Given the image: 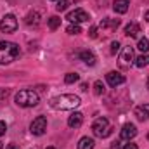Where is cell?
<instances>
[{"label":"cell","mask_w":149,"mask_h":149,"mask_svg":"<svg viewBox=\"0 0 149 149\" xmlns=\"http://www.w3.org/2000/svg\"><path fill=\"white\" fill-rule=\"evenodd\" d=\"M92 130H94V135L95 137H101V139H106L111 135V125H109V120L108 118H97L92 125Z\"/></svg>","instance_id":"cell-4"},{"label":"cell","mask_w":149,"mask_h":149,"mask_svg":"<svg viewBox=\"0 0 149 149\" xmlns=\"http://www.w3.org/2000/svg\"><path fill=\"white\" fill-rule=\"evenodd\" d=\"M137 49H139L141 52H144V54H146V52L149 50V40H148V38H146V37L141 38V40H139V43H137Z\"/></svg>","instance_id":"cell-22"},{"label":"cell","mask_w":149,"mask_h":149,"mask_svg":"<svg viewBox=\"0 0 149 149\" xmlns=\"http://www.w3.org/2000/svg\"><path fill=\"white\" fill-rule=\"evenodd\" d=\"M66 31H68L70 35H80V33H81V28H80V24H73V23H71V24L66 28Z\"/></svg>","instance_id":"cell-23"},{"label":"cell","mask_w":149,"mask_h":149,"mask_svg":"<svg viewBox=\"0 0 149 149\" xmlns=\"http://www.w3.org/2000/svg\"><path fill=\"white\" fill-rule=\"evenodd\" d=\"M14 101L21 108H33V106H37L38 102H40V97H38V94L35 90H28L26 88V90H19L16 94Z\"/></svg>","instance_id":"cell-3"},{"label":"cell","mask_w":149,"mask_h":149,"mask_svg":"<svg viewBox=\"0 0 149 149\" xmlns=\"http://www.w3.org/2000/svg\"><path fill=\"white\" fill-rule=\"evenodd\" d=\"M81 104V99L74 94H61L50 99V108L57 109V111H68V109H74Z\"/></svg>","instance_id":"cell-1"},{"label":"cell","mask_w":149,"mask_h":149,"mask_svg":"<svg viewBox=\"0 0 149 149\" xmlns=\"http://www.w3.org/2000/svg\"><path fill=\"white\" fill-rule=\"evenodd\" d=\"M106 92V88H104V83L101 81V80H97L95 83H94V94L95 95H102Z\"/></svg>","instance_id":"cell-21"},{"label":"cell","mask_w":149,"mask_h":149,"mask_svg":"<svg viewBox=\"0 0 149 149\" xmlns=\"http://www.w3.org/2000/svg\"><path fill=\"white\" fill-rule=\"evenodd\" d=\"M111 149H120V142H113Z\"/></svg>","instance_id":"cell-30"},{"label":"cell","mask_w":149,"mask_h":149,"mask_svg":"<svg viewBox=\"0 0 149 149\" xmlns=\"http://www.w3.org/2000/svg\"><path fill=\"white\" fill-rule=\"evenodd\" d=\"M66 19H68L70 23H73V24H80V23H87V21L90 19V16H88V12L83 10V9H74L71 12H68Z\"/></svg>","instance_id":"cell-7"},{"label":"cell","mask_w":149,"mask_h":149,"mask_svg":"<svg viewBox=\"0 0 149 149\" xmlns=\"http://www.w3.org/2000/svg\"><path fill=\"white\" fill-rule=\"evenodd\" d=\"M128 5H130V0H114L113 2V9L118 14H125L128 10Z\"/></svg>","instance_id":"cell-12"},{"label":"cell","mask_w":149,"mask_h":149,"mask_svg":"<svg viewBox=\"0 0 149 149\" xmlns=\"http://www.w3.org/2000/svg\"><path fill=\"white\" fill-rule=\"evenodd\" d=\"M148 139H149V134H148Z\"/></svg>","instance_id":"cell-36"},{"label":"cell","mask_w":149,"mask_h":149,"mask_svg":"<svg viewBox=\"0 0 149 149\" xmlns=\"http://www.w3.org/2000/svg\"><path fill=\"white\" fill-rule=\"evenodd\" d=\"M38 23H40V14H38L37 10H33V12H30L26 16V24L28 26H37Z\"/></svg>","instance_id":"cell-18"},{"label":"cell","mask_w":149,"mask_h":149,"mask_svg":"<svg viewBox=\"0 0 149 149\" xmlns=\"http://www.w3.org/2000/svg\"><path fill=\"white\" fill-rule=\"evenodd\" d=\"M134 113H135L137 120H141V121H146V120H149V104H148V102H144V104L137 106Z\"/></svg>","instance_id":"cell-11"},{"label":"cell","mask_w":149,"mask_h":149,"mask_svg":"<svg viewBox=\"0 0 149 149\" xmlns=\"http://www.w3.org/2000/svg\"><path fill=\"white\" fill-rule=\"evenodd\" d=\"M149 64V54H142L139 57H135V66L137 68H144Z\"/></svg>","instance_id":"cell-19"},{"label":"cell","mask_w":149,"mask_h":149,"mask_svg":"<svg viewBox=\"0 0 149 149\" xmlns=\"http://www.w3.org/2000/svg\"><path fill=\"white\" fill-rule=\"evenodd\" d=\"M121 149H137V144H132V142H130V144H125Z\"/></svg>","instance_id":"cell-29"},{"label":"cell","mask_w":149,"mask_h":149,"mask_svg":"<svg viewBox=\"0 0 149 149\" xmlns=\"http://www.w3.org/2000/svg\"><path fill=\"white\" fill-rule=\"evenodd\" d=\"M59 26H61V17H57V16L49 17V28L50 30H57Z\"/></svg>","instance_id":"cell-20"},{"label":"cell","mask_w":149,"mask_h":149,"mask_svg":"<svg viewBox=\"0 0 149 149\" xmlns=\"http://www.w3.org/2000/svg\"><path fill=\"white\" fill-rule=\"evenodd\" d=\"M135 61V54H134V49L128 45V47H123L120 57H118V64L121 70H130V66L134 64Z\"/></svg>","instance_id":"cell-5"},{"label":"cell","mask_w":149,"mask_h":149,"mask_svg":"<svg viewBox=\"0 0 149 149\" xmlns=\"http://www.w3.org/2000/svg\"><path fill=\"white\" fill-rule=\"evenodd\" d=\"M88 33H90V37H92V38H95V37H97V28H95V26H92Z\"/></svg>","instance_id":"cell-28"},{"label":"cell","mask_w":149,"mask_h":149,"mask_svg":"<svg viewBox=\"0 0 149 149\" xmlns=\"http://www.w3.org/2000/svg\"><path fill=\"white\" fill-rule=\"evenodd\" d=\"M5 149H19V148H17L16 144H9V146H7V148H5Z\"/></svg>","instance_id":"cell-31"},{"label":"cell","mask_w":149,"mask_h":149,"mask_svg":"<svg viewBox=\"0 0 149 149\" xmlns=\"http://www.w3.org/2000/svg\"><path fill=\"white\" fill-rule=\"evenodd\" d=\"M144 17H146V21H148V23H149V10H148V12H146V16H144Z\"/></svg>","instance_id":"cell-32"},{"label":"cell","mask_w":149,"mask_h":149,"mask_svg":"<svg viewBox=\"0 0 149 149\" xmlns=\"http://www.w3.org/2000/svg\"><path fill=\"white\" fill-rule=\"evenodd\" d=\"M83 123V114L81 113H73L70 118H68V127H71V128H78L80 125Z\"/></svg>","instance_id":"cell-13"},{"label":"cell","mask_w":149,"mask_h":149,"mask_svg":"<svg viewBox=\"0 0 149 149\" xmlns=\"http://www.w3.org/2000/svg\"><path fill=\"white\" fill-rule=\"evenodd\" d=\"M94 146H95V142L92 137H81L78 141V149H94Z\"/></svg>","instance_id":"cell-17"},{"label":"cell","mask_w":149,"mask_h":149,"mask_svg":"<svg viewBox=\"0 0 149 149\" xmlns=\"http://www.w3.org/2000/svg\"><path fill=\"white\" fill-rule=\"evenodd\" d=\"M17 30V19L12 14H5L0 21V31L2 33H14Z\"/></svg>","instance_id":"cell-6"},{"label":"cell","mask_w":149,"mask_h":149,"mask_svg":"<svg viewBox=\"0 0 149 149\" xmlns=\"http://www.w3.org/2000/svg\"><path fill=\"white\" fill-rule=\"evenodd\" d=\"M120 47H121V45H120V42H118V40H114V42L111 43V54H118V52H120Z\"/></svg>","instance_id":"cell-26"},{"label":"cell","mask_w":149,"mask_h":149,"mask_svg":"<svg viewBox=\"0 0 149 149\" xmlns=\"http://www.w3.org/2000/svg\"><path fill=\"white\" fill-rule=\"evenodd\" d=\"M68 5H70V0H57L56 9H57L59 12H63V10H66V9H68Z\"/></svg>","instance_id":"cell-25"},{"label":"cell","mask_w":149,"mask_h":149,"mask_svg":"<svg viewBox=\"0 0 149 149\" xmlns=\"http://www.w3.org/2000/svg\"><path fill=\"white\" fill-rule=\"evenodd\" d=\"M139 33H141V26L137 24V23H128L127 26H125V35L127 37H139Z\"/></svg>","instance_id":"cell-14"},{"label":"cell","mask_w":149,"mask_h":149,"mask_svg":"<svg viewBox=\"0 0 149 149\" xmlns=\"http://www.w3.org/2000/svg\"><path fill=\"white\" fill-rule=\"evenodd\" d=\"M19 56V45L14 42L0 40V64H10Z\"/></svg>","instance_id":"cell-2"},{"label":"cell","mask_w":149,"mask_h":149,"mask_svg":"<svg viewBox=\"0 0 149 149\" xmlns=\"http://www.w3.org/2000/svg\"><path fill=\"white\" fill-rule=\"evenodd\" d=\"M45 130H47V118L45 116H37L30 125V132L33 135H43Z\"/></svg>","instance_id":"cell-8"},{"label":"cell","mask_w":149,"mask_h":149,"mask_svg":"<svg viewBox=\"0 0 149 149\" xmlns=\"http://www.w3.org/2000/svg\"><path fill=\"white\" fill-rule=\"evenodd\" d=\"M106 80H108V83L111 87H118V85L125 83V76L121 73H118V71H109V73L106 74Z\"/></svg>","instance_id":"cell-10"},{"label":"cell","mask_w":149,"mask_h":149,"mask_svg":"<svg viewBox=\"0 0 149 149\" xmlns=\"http://www.w3.org/2000/svg\"><path fill=\"white\" fill-rule=\"evenodd\" d=\"M102 30H116L118 26H120V19H111V17H106V19H102L101 21V24H99Z\"/></svg>","instance_id":"cell-15"},{"label":"cell","mask_w":149,"mask_h":149,"mask_svg":"<svg viewBox=\"0 0 149 149\" xmlns=\"http://www.w3.org/2000/svg\"><path fill=\"white\" fill-rule=\"evenodd\" d=\"M5 132H7V125H5V121H0V137L5 135Z\"/></svg>","instance_id":"cell-27"},{"label":"cell","mask_w":149,"mask_h":149,"mask_svg":"<svg viewBox=\"0 0 149 149\" xmlns=\"http://www.w3.org/2000/svg\"><path fill=\"white\" fill-rule=\"evenodd\" d=\"M47 149H56V148H47Z\"/></svg>","instance_id":"cell-35"},{"label":"cell","mask_w":149,"mask_h":149,"mask_svg":"<svg viewBox=\"0 0 149 149\" xmlns=\"http://www.w3.org/2000/svg\"><path fill=\"white\" fill-rule=\"evenodd\" d=\"M80 80V74L78 73H68L64 76V81L66 83H74V81H78Z\"/></svg>","instance_id":"cell-24"},{"label":"cell","mask_w":149,"mask_h":149,"mask_svg":"<svg viewBox=\"0 0 149 149\" xmlns=\"http://www.w3.org/2000/svg\"><path fill=\"white\" fill-rule=\"evenodd\" d=\"M80 59H81L85 64H88V66H94V64H95V61H97V59H95V56H94L90 50H81V52H80Z\"/></svg>","instance_id":"cell-16"},{"label":"cell","mask_w":149,"mask_h":149,"mask_svg":"<svg viewBox=\"0 0 149 149\" xmlns=\"http://www.w3.org/2000/svg\"><path fill=\"white\" fill-rule=\"evenodd\" d=\"M135 135H137V128H135V125H132V123H127V125L121 128V132H120L121 141H128V142H130Z\"/></svg>","instance_id":"cell-9"},{"label":"cell","mask_w":149,"mask_h":149,"mask_svg":"<svg viewBox=\"0 0 149 149\" xmlns=\"http://www.w3.org/2000/svg\"><path fill=\"white\" fill-rule=\"evenodd\" d=\"M0 149H3V144H2V142H0Z\"/></svg>","instance_id":"cell-33"},{"label":"cell","mask_w":149,"mask_h":149,"mask_svg":"<svg viewBox=\"0 0 149 149\" xmlns=\"http://www.w3.org/2000/svg\"><path fill=\"white\" fill-rule=\"evenodd\" d=\"M148 88H149V78H148Z\"/></svg>","instance_id":"cell-34"}]
</instances>
